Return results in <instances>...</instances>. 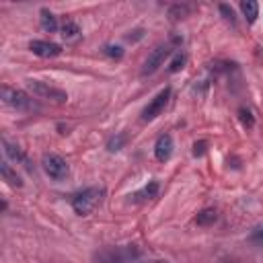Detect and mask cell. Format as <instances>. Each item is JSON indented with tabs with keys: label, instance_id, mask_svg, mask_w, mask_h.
Listing matches in <instances>:
<instances>
[{
	"label": "cell",
	"instance_id": "cell-4",
	"mask_svg": "<svg viewBox=\"0 0 263 263\" xmlns=\"http://www.w3.org/2000/svg\"><path fill=\"white\" fill-rule=\"evenodd\" d=\"M175 41V39H173ZM173 41H166V43H160V45H156L152 51H150V55L146 58V62H144V66H142V76H150V74H154L162 64H164V60L173 53Z\"/></svg>",
	"mask_w": 263,
	"mask_h": 263
},
{
	"label": "cell",
	"instance_id": "cell-20",
	"mask_svg": "<svg viewBox=\"0 0 263 263\" xmlns=\"http://www.w3.org/2000/svg\"><path fill=\"white\" fill-rule=\"evenodd\" d=\"M105 53H107L109 58H117V60H119V58L123 55V49L117 47V45H107V47H105Z\"/></svg>",
	"mask_w": 263,
	"mask_h": 263
},
{
	"label": "cell",
	"instance_id": "cell-5",
	"mask_svg": "<svg viewBox=\"0 0 263 263\" xmlns=\"http://www.w3.org/2000/svg\"><path fill=\"white\" fill-rule=\"evenodd\" d=\"M41 166H43L45 175H47L49 179H53V181H62V179H66L68 173H70L68 162H66L62 156H58V154H43Z\"/></svg>",
	"mask_w": 263,
	"mask_h": 263
},
{
	"label": "cell",
	"instance_id": "cell-19",
	"mask_svg": "<svg viewBox=\"0 0 263 263\" xmlns=\"http://www.w3.org/2000/svg\"><path fill=\"white\" fill-rule=\"evenodd\" d=\"M183 66H185V55H183V53H177V55L173 58L171 66H168V72H171V74H175V72H179Z\"/></svg>",
	"mask_w": 263,
	"mask_h": 263
},
{
	"label": "cell",
	"instance_id": "cell-12",
	"mask_svg": "<svg viewBox=\"0 0 263 263\" xmlns=\"http://www.w3.org/2000/svg\"><path fill=\"white\" fill-rule=\"evenodd\" d=\"M2 146H4V154H6L8 158H12L14 162H23L25 166H29V160H27L25 152H23L18 146H14V144H10V142H6V140H2Z\"/></svg>",
	"mask_w": 263,
	"mask_h": 263
},
{
	"label": "cell",
	"instance_id": "cell-6",
	"mask_svg": "<svg viewBox=\"0 0 263 263\" xmlns=\"http://www.w3.org/2000/svg\"><path fill=\"white\" fill-rule=\"evenodd\" d=\"M0 95H2V103L8 105V107H12V109H16V111H31V109H35V107H33V101H31L23 90L2 86Z\"/></svg>",
	"mask_w": 263,
	"mask_h": 263
},
{
	"label": "cell",
	"instance_id": "cell-16",
	"mask_svg": "<svg viewBox=\"0 0 263 263\" xmlns=\"http://www.w3.org/2000/svg\"><path fill=\"white\" fill-rule=\"evenodd\" d=\"M195 222H197L199 226H210V224L216 222V212H214L212 208H205V210H201V212L197 214Z\"/></svg>",
	"mask_w": 263,
	"mask_h": 263
},
{
	"label": "cell",
	"instance_id": "cell-7",
	"mask_svg": "<svg viewBox=\"0 0 263 263\" xmlns=\"http://www.w3.org/2000/svg\"><path fill=\"white\" fill-rule=\"evenodd\" d=\"M168 97H171V86H164V88L144 107V111H142V121H152V119H156V117L164 111V107H166V103H168Z\"/></svg>",
	"mask_w": 263,
	"mask_h": 263
},
{
	"label": "cell",
	"instance_id": "cell-11",
	"mask_svg": "<svg viewBox=\"0 0 263 263\" xmlns=\"http://www.w3.org/2000/svg\"><path fill=\"white\" fill-rule=\"evenodd\" d=\"M80 35H82L80 27H78L74 21L66 18V21H64V25H62V37H64L68 43H74V41H78V39H80Z\"/></svg>",
	"mask_w": 263,
	"mask_h": 263
},
{
	"label": "cell",
	"instance_id": "cell-15",
	"mask_svg": "<svg viewBox=\"0 0 263 263\" xmlns=\"http://www.w3.org/2000/svg\"><path fill=\"white\" fill-rule=\"evenodd\" d=\"M240 10H242V14H245V18H247L249 23H255L257 16H259V4L253 2V0L240 2Z\"/></svg>",
	"mask_w": 263,
	"mask_h": 263
},
{
	"label": "cell",
	"instance_id": "cell-21",
	"mask_svg": "<svg viewBox=\"0 0 263 263\" xmlns=\"http://www.w3.org/2000/svg\"><path fill=\"white\" fill-rule=\"evenodd\" d=\"M220 12L224 14V18H226V21H230V23L234 25V10H232L228 4H220Z\"/></svg>",
	"mask_w": 263,
	"mask_h": 263
},
{
	"label": "cell",
	"instance_id": "cell-8",
	"mask_svg": "<svg viewBox=\"0 0 263 263\" xmlns=\"http://www.w3.org/2000/svg\"><path fill=\"white\" fill-rule=\"evenodd\" d=\"M29 49L39 55V58H55L62 53V47L58 43H51V41H43V39H33L29 43Z\"/></svg>",
	"mask_w": 263,
	"mask_h": 263
},
{
	"label": "cell",
	"instance_id": "cell-2",
	"mask_svg": "<svg viewBox=\"0 0 263 263\" xmlns=\"http://www.w3.org/2000/svg\"><path fill=\"white\" fill-rule=\"evenodd\" d=\"M101 199H103V189L101 187H88V189H84V191L74 195L72 208H74V212L78 216H88L101 203Z\"/></svg>",
	"mask_w": 263,
	"mask_h": 263
},
{
	"label": "cell",
	"instance_id": "cell-3",
	"mask_svg": "<svg viewBox=\"0 0 263 263\" xmlns=\"http://www.w3.org/2000/svg\"><path fill=\"white\" fill-rule=\"evenodd\" d=\"M138 255H140V251L132 245L109 247V249H103L101 253H95V261H99V263H127L132 259H136Z\"/></svg>",
	"mask_w": 263,
	"mask_h": 263
},
{
	"label": "cell",
	"instance_id": "cell-14",
	"mask_svg": "<svg viewBox=\"0 0 263 263\" xmlns=\"http://www.w3.org/2000/svg\"><path fill=\"white\" fill-rule=\"evenodd\" d=\"M41 16V29L45 31V33H53L55 29H58V21H55V16H53V12L51 10H47V8H41V12H39Z\"/></svg>",
	"mask_w": 263,
	"mask_h": 263
},
{
	"label": "cell",
	"instance_id": "cell-13",
	"mask_svg": "<svg viewBox=\"0 0 263 263\" xmlns=\"http://www.w3.org/2000/svg\"><path fill=\"white\" fill-rule=\"evenodd\" d=\"M156 193H158V183H156V181H150V183H148L144 189L136 191L132 197H134V201H146V199L156 197Z\"/></svg>",
	"mask_w": 263,
	"mask_h": 263
},
{
	"label": "cell",
	"instance_id": "cell-18",
	"mask_svg": "<svg viewBox=\"0 0 263 263\" xmlns=\"http://www.w3.org/2000/svg\"><path fill=\"white\" fill-rule=\"evenodd\" d=\"M238 117H240V121H242L245 127L251 129V127L255 125V117H253V113H251L247 107H240V109H238Z\"/></svg>",
	"mask_w": 263,
	"mask_h": 263
},
{
	"label": "cell",
	"instance_id": "cell-10",
	"mask_svg": "<svg viewBox=\"0 0 263 263\" xmlns=\"http://www.w3.org/2000/svg\"><path fill=\"white\" fill-rule=\"evenodd\" d=\"M0 173H2V179H4L10 187H23L21 177H18V175H16V171L8 164V160H2V162H0Z\"/></svg>",
	"mask_w": 263,
	"mask_h": 263
},
{
	"label": "cell",
	"instance_id": "cell-23",
	"mask_svg": "<svg viewBox=\"0 0 263 263\" xmlns=\"http://www.w3.org/2000/svg\"><path fill=\"white\" fill-rule=\"evenodd\" d=\"M148 263H168V261H164V259H154V261H148Z\"/></svg>",
	"mask_w": 263,
	"mask_h": 263
},
{
	"label": "cell",
	"instance_id": "cell-1",
	"mask_svg": "<svg viewBox=\"0 0 263 263\" xmlns=\"http://www.w3.org/2000/svg\"><path fill=\"white\" fill-rule=\"evenodd\" d=\"M25 86H27V90H29L31 95H35L37 99H45V101H51V103H55V105H62V103L68 101V92L62 90V88H58V86H51L49 82H41V80L29 78V80L25 82Z\"/></svg>",
	"mask_w": 263,
	"mask_h": 263
},
{
	"label": "cell",
	"instance_id": "cell-22",
	"mask_svg": "<svg viewBox=\"0 0 263 263\" xmlns=\"http://www.w3.org/2000/svg\"><path fill=\"white\" fill-rule=\"evenodd\" d=\"M205 146H208V142H203V140L201 142H195L193 144V156H201L205 152Z\"/></svg>",
	"mask_w": 263,
	"mask_h": 263
},
{
	"label": "cell",
	"instance_id": "cell-17",
	"mask_svg": "<svg viewBox=\"0 0 263 263\" xmlns=\"http://www.w3.org/2000/svg\"><path fill=\"white\" fill-rule=\"evenodd\" d=\"M125 140H127V136L121 132V134H115V136H111L109 138V142H107V150L109 152H117V150H121L123 148V144H125Z\"/></svg>",
	"mask_w": 263,
	"mask_h": 263
},
{
	"label": "cell",
	"instance_id": "cell-9",
	"mask_svg": "<svg viewBox=\"0 0 263 263\" xmlns=\"http://www.w3.org/2000/svg\"><path fill=\"white\" fill-rule=\"evenodd\" d=\"M154 156L158 162H166L173 156V138L168 134H162L154 144Z\"/></svg>",
	"mask_w": 263,
	"mask_h": 263
}]
</instances>
